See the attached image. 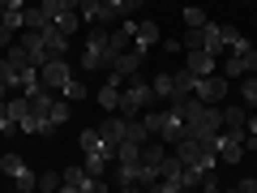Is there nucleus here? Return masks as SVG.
<instances>
[{
	"label": "nucleus",
	"mask_w": 257,
	"mask_h": 193,
	"mask_svg": "<svg viewBox=\"0 0 257 193\" xmlns=\"http://www.w3.org/2000/svg\"><path fill=\"white\" fill-rule=\"evenodd\" d=\"M142 120H146L150 138H163V146H176V142L184 138V116L172 108V103H167V108H146Z\"/></svg>",
	"instance_id": "3"
},
{
	"label": "nucleus",
	"mask_w": 257,
	"mask_h": 193,
	"mask_svg": "<svg viewBox=\"0 0 257 193\" xmlns=\"http://www.w3.org/2000/svg\"><path fill=\"white\" fill-rule=\"evenodd\" d=\"M94 129H99V138L107 142L111 150H116L120 142H124V112H107V116H103V120H99Z\"/></svg>",
	"instance_id": "12"
},
{
	"label": "nucleus",
	"mask_w": 257,
	"mask_h": 193,
	"mask_svg": "<svg viewBox=\"0 0 257 193\" xmlns=\"http://www.w3.org/2000/svg\"><path fill=\"white\" fill-rule=\"evenodd\" d=\"M128 0H103V26H116L120 18H128Z\"/></svg>",
	"instance_id": "23"
},
{
	"label": "nucleus",
	"mask_w": 257,
	"mask_h": 193,
	"mask_svg": "<svg viewBox=\"0 0 257 193\" xmlns=\"http://www.w3.org/2000/svg\"><path fill=\"white\" fill-rule=\"evenodd\" d=\"M240 193H257V176H244V180H236Z\"/></svg>",
	"instance_id": "35"
},
{
	"label": "nucleus",
	"mask_w": 257,
	"mask_h": 193,
	"mask_svg": "<svg viewBox=\"0 0 257 193\" xmlns=\"http://www.w3.org/2000/svg\"><path fill=\"white\" fill-rule=\"evenodd\" d=\"M22 73H26L22 64H13L9 56H0V82L9 86V90H22Z\"/></svg>",
	"instance_id": "19"
},
{
	"label": "nucleus",
	"mask_w": 257,
	"mask_h": 193,
	"mask_svg": "<svg viewBox=\"0 0 257 193\" xmlns=\"http://www.w3.org/2000/svg\"><path fill=\"white\" fill-rule=\"evenodd\" d=\"M155 86L146 82V77H138V73H128L124 82H120V108L116 112H124V116H138V112H146V108H155Z\"/></svg>",
	"instance_id": "4"
},
{
	"label": "nucleus",
	"mask_w": 257,
	"mask_h": 193,
	"mask_svg": "<svg viewBox=\"0 0 257 193\" xmlns=\"http://www.w3.org/2000/svg\"><path fill=\"white\" fill-rule=\"evenodd\" d=\"M60 94H64V99H69V103H82V99H86V94H90V90H86V82H82V77L73 73V77H69V82L60 86Z\"/></svg>",
	"instance_id": "28"
},
{
	"label": "nucleus",
	"mask_w": 257,
	"mask_h": 193,
	"mask_svg": "<svg viewBox=\"0 0 257 193\" xmlns=\"http://www.w3.org/2000/svg\"><path fill=\"white\" fill-rule=\"evenodd\" d=\"M244 138H257V116H248V133Z\"/></svg>",
	"instance_id": "37"
},
{
	"label": "nucleus",
	"mask_w": 257,
	"mask_h": 193,
	"mask_svg": "<svg viewBox=\"0 0 257 193\" xmlns=\"http://www.w3.org/2000/svg\"><path fill=\"white\" fill-rule=\"evenodd\" d=\"M214 133H223L219 103L189 99V103H184V138H214Z\"/></svg>",
	"instance_id": "1"
},
{
	"label": "nucleus",
	"mask_w": 257,
	"mask_h": 193,
	"mask_svg": "<svg viewBox=\"0 0 257 193\" xmlns=\"http://www.w3.org/2000/svg\"><path fill=\"white\" fill-rule=\"evenodd\" d=\"M99 108L103 112H116L120 108V82H116V77H107V82L99 86Z\"/></svg>",
	"instance_id": "20"
},
{
	"label": "nucleus",
	"mask_w": 257,
	"mask_h": 193,
	"mask_svg": "<svg viewBox=\"0 0 257 193\" xmlns=\"http://www.w3.org/2000/svg\"><path fill=\"white\" fill-rule=\"evenodd\" d=\"M0 133H18V125H13V116H9V103L0 99Z\"/></svg>",
	"instance_id": "31"
},
{
	"label": "nucleus",
	"mask_w": 257,
	"mask_h": 193,
	"mask_svg": "<svg viewBox=\"0 0 257 193\" xmlns=\"http://www.w3.org/2000/svg\"><path fill=\"white\" fill-rule=\"evenodd\" d=\"M0 22H5L13 35H18V30H22V9H5V13H0Z\"/></svg>",
	"instance_id": "30"
},
{
	"label": "nucleus",
	"mask_w": 257,
	"mask_h": 193,
	"mask_svg": "<svg viewBox=\"0 0 257 193\" xmlns=\"http://www.w3.org/2000/svg\"><path fill=\"white\" fill-rule=\"evenodd\" d=\"M107 180L103 176H90L86 167H64L60 172V193H103Z\"/></svg>",
	"instance_id": "6"
},
{
	"label": "nucleus",
	"mask_w": 257,
	"mask_h": 193,
	"mask_svg": "<svg viewBox=\"0 0 257 193\" xmlns=\"http://www.w3.org/2000/svg\"><path fill=\"white\" fill-rule=\"evenodd\" d=\"M176 159H180L184 167H202V172L219 167V150H214V138H180V142H176Z\"/></svg>",
	"instance_id": "5"
},
{
	"label": "nucleus",
	"mask_w": 257,
	"mask_h": 193,
	"mask_svg": "<svg viewBox=\"0 0 257 193\" xmlns=\"http://www.w3.org/2000/svg\"><path fill=\"white\" fill-rule=\"evenodd\" d=\"M43 43H47V60H56V56H69V35H64L56 22H47V26H43Z\"/></svg>",
	"instance_id": "14"
},
{
	"label": "nucleus",
	"mask_w": 257,
	"mask_h": 193,
	"mask_svg": "<svg viewBox=\"0 0 257 193\" xmlns=\"http://www.w3.org/2000/svg\"><path fill=\"white\" fill-rule=\"evenodd\" d=\"M47 22H52V9H47V5H35V9H22V26H30V30H43Z\"/></svg>",
	"instance_id": "21"
},
{
	"label": "nucleus",
	"mask_w": 257,
	"mask_h": 193,
	"mask_svg": "<svg viewBox=\"0 0 257 193\" xmlns=\"http://www.w3.org/2000/svg\"><path fill=\"white\" fill-rule=\"evenodd\" d=\"M142 5H150V0H128V9H142Z\"/></svg>",
	"instance_id": "39"
},
{
	"label": "nucleus",
	"mask_w": 257,
	"mask_h": 193,
	"mask_svg": "<svg viewBox=\"0 0 257 193\" xmlns=\"http://www.w3.org/2000/svg\"><path fill=\"white\" fill-rule=\"evenodd\" d=\"M223 133H231V138L244 142V133H248V108H244V103L223 112Z\"/></svg>",
	"instance_id": "13"
},
{
	"label": "nucleus",
	"mask_w": 257,
	"mask_h": 193,
	"mask_svg": "<svg viewBox=\"0 0 257 193\" xmlns=\"http://www.w3.org/2000/svg\"><path fill=\"white\" fill-rule=\"evenodd\" d=\"M138 43V22L133 18H120L116 30H111V52H124V47Z\"/></svg>",
	"instance_id": "15"
},
{
	"label": "nucleus",
	"mask_w": 257,
	"mask_h": 193,
	"mask_svg": "<svg viewBox=\"0 0 257 193\" xmlns=\"http://www.w3.org/2000/svg\"><path fill=\"white\" fill-rule=\"evenodd\" d=\"M240 103H244L248 112L257 108V73H244V77H240Z\"/></svg>",
	"instance_id": "26"
},
{
	"label": "nucleus",
	"mask_w": 257,
	"mask_h": 193,
	"mask_svg": "<svg viewBox=\"0 0 257 193\" xmlns=\"http://www.w3.org/2000/svg\"><path fill=\"white\" fill-rule=\"evenodd\" d=\"M253 73H257V69H253Z\"/></svg>",
	"instance_id": "43"
},
{
	"label": "nucleus",
	"mask_w": 257,
	"mask_h": 193,
	"mask_svg": "<svg viewBox=\"0 0 257 193\" xmlns=\"http://www.w3.org/2000/svg\"><path fill=\"white\" fill-rule=\"evenodd\" d=\"M163 39V30H159V22H138V47L142 52H150V47Z\"/></svg>",
	"instance_id": "22"
},
{
	"label": "nucleus",
	"mask_w": 257,
	"mask_h": 193,
	"mask_svg": "<svg viewBox=\"0 0 257 193\" xmlns=\"http://www.w3.org/2000/svg\"><path fill=\"white\" fill-rule=\"evenodd\" d=\"M111 56H116V52H111V30L94 22V26L86 30V47H82V73H107Z\"/></svg>",
	"instance_id": "2"
},
{
	"label": "nucleus",
	"mask_w": 257,
	"mask_h": 193,
	"mask_svg": "<svg viewBox=\"0 0 257 193\" xmlns=\"http://www.w3.org/2000/svg\"><path fill=\"white\" fill-rule=\"evenodd\" d=\"M39 77H43V90L60 94V86L73 77V69H69V60H64V56H56V60H47L43 69H39Z\"/></svg>",
	"instance_id": "9"
},
{
	"label": "nucleus",
	"mask_w": 257,
	"mask_h": 193,
	"mask_svg": "<svg viewBox=\"0 0 257 193\" xmlns=\"http://www.w3.org/2000/svg\"><path fill=\"white\" fill-rule=\"evenodd\" d=\"M43 5H47V9H52V18H56V13H60V9H77V0H43Z\"/></svg>",
	"instance_id": "34"
},
{
	"label": "nucleus",
	"mask_w": 257,
	"mask_h": 193,
	"mask_svg": "<svg viewBox=\"0 0 257 193\" xmlns=\"http://www.w3.org/2000/svg\"><path fill=\"white\" fill-rule=\"evenodd\" d=\"M22 52L30 56V64H35V69H43L47 64V43H43V30H30V26H22Z\"/></svg>",
	"instance_id": "11"
},
{
	"label": "nucleus",
	"mask_w": 257,
	"mask_h": 193,
	"mask_svg": "<svg viewBox=\"0 0 257 193\" xmlns=\"http://www.w3.org/2000/svg\"><path fill=\"white\" fill-rule=\"evenodd\" d=\"M35 5H43V0H35Z\"/></svg>",
	"instance_id": "41"
},
{
	"label": "nucleus",
	"mask_w": 257,
	"mask_h": 193,
	"mask_svg": "<svg viewBox=\"0 0 257 193\" xmlns=\"http://www.w3.org/2000/svg\"><path fill=\"white\" fill-rule=\"evenodd\" d=\"M244 5H248V0H244Z\"/></svg>",
	"instance_id": "42"
},
{
	"label": "nucleus",
	"mask_w": 257,
	"mask_h": 193,
	"mask_svg": "<svg viewBox=\"0 0 257 193\" xmlns=\"http://www.w3.org/2000/svg\"><path fill=\"white\" fill-rule=\"evenodd\" d=\"M52 22H56V26H60L69 39H73V35H77V26H82V13H77V9H60Z\"/></svg>",
	"instance_id": "24"
},
{
	"label": "nucleus",
	"mask_w": 257,
	"mask_h": 193,
	"mask_svg": "<svg viewBox=\"0 0 257 193\" xmlns=\"http://www.w3.org/2000/svg\"><path fill=\"white\" fill-rule=\"evenodd\" d=\"M77 13H82L86 26H94V22L103 26V0H77Z\"/></svg>",
	"instance_id": "25"
},
{
	"label": "nucleus",
	"mask_w": 257,
	"mask_h": 193,
	"mask_svg": "<svg viewBox=\"0 0 257 193\" xmlns=\"http://www.w3.org/2000/svg\"><path fill=\"white\" fill-rule=\"evenodd\" d=\"M150 86H155V99H159V103H167V99L176 94V73H159Z\"/></svg>",
	"instance_id": "27"
},
{
	"label": "nucleus",
	"mask_w": 257,
	"mask_h": 193,
	"mask_svg": "<svg viewBox=\"0 0 257 193\" xmlns=\"http://www.w3.org/2000/svg\"><path fill=\"white\" fill-rule=\"evenodd\" d=\"M9 43H13V30L5 26V22H0V47H9Z\"/></svg>",
	"instance_id": "36"
},
{
	"label": "nucleus",
	"mask_w": 257,
	"mask_h": 193,
	"mask_svg": "<svg viewBox=\"0 0 257 193\" xmlns=\"http://www.w3.org/2000/svg\"><path fill=\"white\" fill-rule=\"evenodd\" d=\"M184 47H206L210 56L227 52V43H223V26H214V22H206V26H189V35L180 39Z\"/></svg>",
	"instance_id": "7"
},
{
	"label": "nucleus",
	"mask_w": 257,
	"mask_h": 193,
	"mask_svg": "<svg viewBox=\"0 0 257 193\" xmlns=\"http://www.w3.org/2000/svg\"><path fill=\"white\" fill-rule=\"evenodd\" d=\"M206 22L210 18H206L202 9H184V26H206Z\"/></svg>",
	"instance_id": "32"
},
{
	"label": "nucleus",
	"mask_w": 257,
	"mask_h": 193,
	"mask_svg": "<svg viewBox=\"0 0 257 193\" xmlns=\"http://www.w3.org/2000/svg\"><path fill=\"white\" fill-rule=\"evenodd\" d=\"M0 172H5V176H13V180H22V176H30V167L22 163V155H18V150H5V155H0Z\"/></svg>",
	"instance_id": "18"
},
{
	"label": "nucleus",
	"mask_w": 257,
	"mask_h": 193,
	"mask_svg": "<svg viewBox=\"0 0 257 193\" xmlns=\"http://www.w3.org/2000/svg\"><path fill=\"white\" fill-rule=\"evenodd\" d=\"M5 90H9V86H5V82H0V99H5Z\"/></svg>",
	"instance_id": "40"
},
{
	"label": "nucleus",
	"mask_w": 257,
	"mask_h": 193,
	"mask_svg": "<svg viewBox=\"0 0 257 193\" xmlns=\"http://www.w3.org/2000/svg\"><path fill=\"white\" fill-rule=\"evenodd\" d=\"M39 189H47V193L60 189V172H43V176H39Z\"/></svg>",
	"instance_id": "33"
},
{
	"label": "nucleus",
	"mask_w": 257,
	"mask_h": 193,
	"mask_svg": "<svg viewBox=\"0 0 257 193\" xmlns=\"http://www.w3.org/2000/svg\"><path fill=\"white\" fill-rule=\"evenodd\" d=\"M142 60H146V52H142L138 43H133V47H124V52H116V56H111V64H107V77L124 82L128 73H138V69H142Z\"/></svg>",
	"instance_id": "8"
},
{
	"label": "nucleus",
	"mask_w": 257,
	"mask_h": 193,
	"mask_svg": "<svg viewBox=\"0 0 257 193\" xmlns=\"http://www.w3.org/2000/svg\"><path fill=\"white\" fill-rule=\"evenodd\" d=\"M214 60H219V56H210L206 47H189V56H184V69H193L197 77H206V73H214Z\"/></svg>",
	"instance_id": "16"
},
{
	"label": "nucleus",
	"mask_w": 257,
	"mask_h": 193,
	"mask_svg": "<svg viewBox=\"0 0 257 193\" xmlns=\"http://www.w3.org/2000/svg\"><path fill=\"white\" fill-rule=\"evenodd\" d=\"M223 43H227V52H248V47H253L236 26H223Z\"/></svg>",
	"instance_id": "29"
},
{
	"label": "nucleus",
	"mask_w": 257,
	"mask_h": 193,
	"mask_svg": "<svg viewBox=\"0 0 257 193\" xmlns=\"http://www.w3.org/2000/svg\"><path fill=\"white\" fill-rule=\"evenodd\" d=\"M244 73H253L248 52H227V60H223V77H244Z\"/></svg>",
	"instance_id": "17"
},
{
	"label": "nucleus",
	"mask_w": 257,
	"mask_h": 193,
	"mask_svg": "<svg viewBox=\"0 0 257 193\" xmlns=\"http://www.w3.org/2000/svg\"><path fill=\"white\" fill-rule=\"evenodd\" d=\"M248 64H253V69H257V43L248 47Z\"/></svg>",
	"instance_id": "38"
},
{
	"label": "nucleus",
	"mask_w": 257,
	"mask_h": 193,
	"mask_svg": "<svg viewBox=\"0 0 257 193\" xmlns=\"http://www.w3.org/2000/svg\"><path fill=\"white\" fill-rule=\"evenodd\" d=\"M193 99H202V103H223V99H227V77H214V73L197 77V86H193Z\"/></svg>",
	"instance_id": "10"
}]
</instances>
